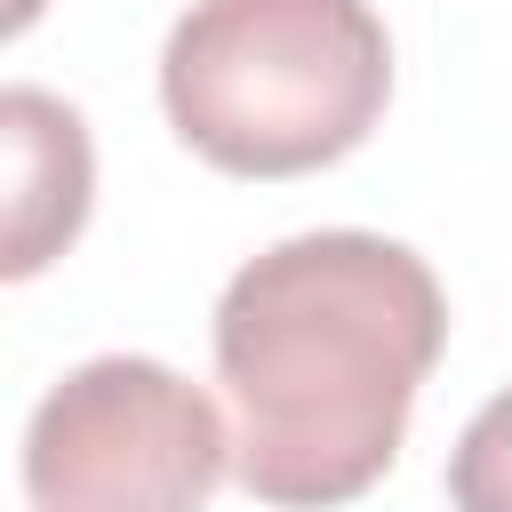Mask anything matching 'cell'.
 <instances>
[{"instance_id": "obj_1", "label": "cell", "mask_w": 512, "mask_h": 512, "mask_svg": "<svg viewBox=\"0 0 512 512\" xmlns=\"http://www.w3.org/2000/svg\"><path fill=\"white\" fill-rule=\"evenodd\" d=\"M448 344L432 264L384 232H296L216 296V376L232 392V472L256 504L328 512L368 496Z\"/></svg>"}, {"instance_id": "obj_6", "label": "cell", "mask_w": 512, "mask_h": 512, "mask_svg": "<svg viewBox=\"0 0 512 512\" xmlns=\"http://www.w3.org/2000/svg\"><path fill=\"white\" fill-rule=\"evenodd\" d=\"M48 16V0H0V40H16V32H32Z\"/></svg>"}, {"instance_id": "obj_2", "label": "cell", "mask_w": 512, "mask_h": 512, "mask_svg": "<svg viewBox=\"0 0 512 512\" xmlns=\"http://www.w3.org/2000/svg\"><path fill=\"white\" fill-rule=\"evenodd\" d=\"M392 96V40L368 0H192L160 48L168 128L224 176H312Z\"/></svg>"}, {"instance_id": "obj_3", "label": "cell", "mask_w": 512, "mask_h": 512, "mask_svg": "<svg viewBox=\"0 0 512 512\" xmlns=\"http://www.w3.org/2000/svg\"><path fill=\"white\" fill-rule=\"evenodd\" d=\"M232 472L216 400L144 352L80 360L24 424L32 512H208Z\"/></svg>"}, {"instance_id": "obj_5", "label": "cell", "mask_w": 512, "mask_h": 512, "mask_svg": "<svg viewBox=\"0 0 512 512\" xmlns=\"http://www.w3.org/2000/svg\"><path fill=\"white\" fill-rule=\"evenodd\" d=\"M448 504L456 512H512V384L496 400H480V416L456 432Z\"/></svg>"}, {"instance_id": "obj_4", "label": "cell", "mask_w": 512, "mask_h": 512, "mask_svg": "<svg viewBox=\"0 0 512 512\" xmlns=\"http://www.w3.org/2000/svg\"><path fill=\"white\" fill-rule=\"evenodd\" d=\"M96 208L88 120L56 88H0V280H40Z\"/></svg>"}]
</instances>
